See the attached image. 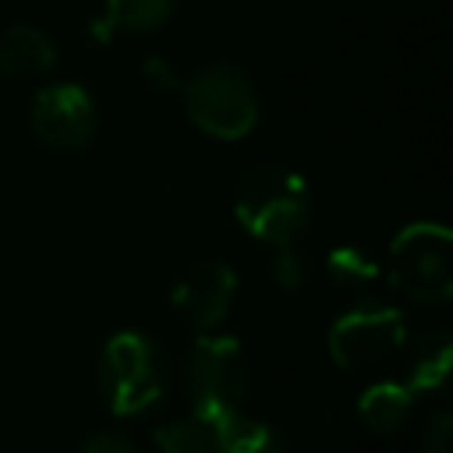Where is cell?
Segmentation results:
<instances>
[{
    "label": "cell",
    "mask_w": 453,
    "mask_h": 453,
    "mask_svg": "<svg viewBox=\"0 0 453 453\" xmlns=\"http://www.w3.org/2000/svg\"><path fill=\"white\" fill-rule=\"evenodd\" d=\"M237 223L265 244H294L311 219V191L290 166L265 163L241 177L234 195Z\"/></svg>",
    "instance_id": "obj_1"
},
{
    "label": "cell",
    "mask_w": 453,
    "mask_h": 453,
    "mask_svg": "<svg viewBox=\"0 0 453 453\" xmlns=\"http://www.w3.org/2000/svg\"><path fill=\"white\" fill-rule=\"evenodd\" d=\"M96 386L106 407L120 418L152 411L166 393V361L159 343L131 329L110 336L96 361Z\"/></svg>",
    "instance_id": "obj_2"
},
{
    "label": "cell",
    "mask_w": 453,
    "mask_h": 453,
    "mask_svg": "<svg viewBox=\"0 0 453 453\" xmlns=\"http://www.w3.org/2000/svg\"><path fill=\"white\" fill-rule=\"evenodd\" d=\"M184 110L195 127L219 142L244 138L258 124V92L251 78L230 64H209L180 85Z\"/></svg>",
    "instance_id": "obj_3"
},
{
    "label": "cell",
    "mask_w": 453,
    "mask_h": 453,
    "mask_svg": "<svg viewBox=\"0 0 453 453\" xmlns=\"http://www.w3.org/2000/svg\"><path fill=\"white\" fill-rule=\"evenodd\" d=\"M389 283L414 301H446L453 290V241L439 223H411L393 237Z\"/></svg>",
    "instance_id": "obj_4"
},
{
    "label": "cell",
    "mask_w": 453,
    "mask_h": 453,
    "mask_svg": "<svg viewBox=\"0 0 453 453\" xmlns=\"http://www.w3.org/2000/svg\"><path fill=\"white\" fill-rule=\"evenodd\" d=\"M251 382V361L234 336H202L184 357V389L198 418L241 407Z\"/></svg>",
    "instance_id": "obj_5"
},
{
    "label": "cell",
    "mask_w": 453,
    "mask_h": 453,
    "mask_svg": "<svg viewBox=\"0 0 453 453\" xmlns=\"http://www.w3.org/2000/svg\"><path fill=\"white\" fill-rule=\"evenodd\" d=\"M407 340V322L393 304L357 301L329 329V354L347 372H368L393 357Z\"/></svg>",
    "instance_id": "obj_6"
},
{
    "label": "cell",
    "mask_w": 453,
    "mask_h": 453,
    "mask_svg": "<svg viewBox=\"0 0 453 453\" xmlns=\"http://www.w3.org/2000/svg\"><path fill=\"white\" fill-rule=\"evenodd\" d=\"M28 124L42 145L71 152V149H81L96 138L99 110H96V99L81 85L57 81V85L39 88V96L32 99Z\"/></svg>",
    "instance_id": "obj_7"
},
{
    "label": "cell",
    "mask_w": 453,
    "mask_h": 453,
    "mask_svg": "<svg viewBox=\"0 0 453 453\" xmlns=\"http://www.w3.org/2000/svg\"><path fill=\"white\" fill-rule=\"evenodd\" d=\"M237 297V273L226 262H198L191 265L170 290V304L177 308V315L198 329H212L219 326Z\"/></svg>",
    "instance_id": "obj_8"
},
{
    "label": "cell",
    "mask_w": 453,
    "mask_h": 453,
    "mask_svg": "<svg viewBox=\"0 0 453 453\" xmlns=\"http://www.w3.org/2000/svg\"><path fill=\"white\" fill-rule=\"evenodd\" d=\"M205 421L212 428L216 453H287L283 435L269 421L251 418L241 407L219 411V414H212Z\"/></svg>",
    "instance_id": "obj_9"
},
{
    "label": "cell",
    "mask_w": 453,
    "mask_h": 453,
    "mask_svg": "<svg viewBox=\"0 0 453 453\" xmlns=\"http://www.w3.org/2000/svg\"><path fill=\"white\" fill-rule=\"evenodd\" d=\"M411 411H414V393L403 382H393V379H382V382L368 386L357 396V418L375 435L400 432L411 421Z\"/></svg>",
    "instance_id": "obj_10"
},
{
    "label": "cell",
    "mask_w": 453,
    "mask_h": 453,
    "mask_svg": "<svg viewBox=\"0 0 453 453\" xmlns=\"http://www.w3.org/2000/svg\"><path fill=\"white\" fill-rule=\"evenodd\" d=\"M57 64V46L35 25H14L0 35V71L11 78L42 74Z\"/></svg>",
    "instance_id": "obj_11"
},
{
    "label": "cell",
    "mask_w": 453,
    "mask_h": 453,
    "mask_svg": "<svg viewBox=\"0 0 453 453\" xmlns=\"http://www.w3.org/2000/svg\"><path fill=\"white\" fill-rule=\"evenodd\" d=\"M177 0H106L103 18L92 25L99 39L113 32H156L170 14Z\"/></svg>",
    "instance_id": "obj_12"
},
{
    "label": "cell",
    "mask_w": 453,
    "mask_h": 453,
    "mask_svg": "<svg viewBox=\"0 0 453 453\" xmlns=\"http://www.w3.org/2000/svg\"><path fill=\"white\" fill-rule=\"evenodd\" d=\"M449 361H453V343H449V336H446V333H432V336L418 347L403 386H407L414 396H418V393H435V389H442V382H446V375H449Z\"/></svg>",
    "instance_id": "obj_13"
},
{
    "label": "cell",
    "mask_w": 453,
    "mask_h": 453,
    "mask_svg": "<svg viewBox=\"0 0 453 453\" xmlns=\"http://www.w3.org/2000/svg\"><path fill=\"white\" fill-rule=\"evenodd\" d=\"M156 446H159V453H216L212 428L198 414L156 428Z\"/></svg>",
    "instance_id": "obj_14"
},
{
    "label": "cell",
    "mask_w": 453,
    "mask_h": 453,
    "mask_svg": "<svg viewBox=\"0 0 453 453\" xmlns=\"http://www.w3.org/2000/svg\"><path fill=\"white\" fill-rule=\"evenodd\" d=\"M326 269H329V280L340 283L343 290H365V287H372L375 276H379V265H375L361 248H354V244L329 251Z\"/></svg>",
    "instance_id": "obj_15"
},
{
    "label": "cell",
    "mask_w": 453,
    "mask_h": 453,
    "mask_svg": "<svg viewBox=\"0 0 453 453\" xmlns=\"http://www.w3.org/2000/svg\"><path fill=\"white\" fill-rule=\"evenodd\" d=\"M269 276L283 290H301L308 283V262L294 244H276V255L269 262Z\"/></svg>",
    "instance_id": "obj_16"
},
{
    "label": "cell",
    "mask_w": 453,
    "mask_h": 453,
    "mask_svg": "<svg viewBox=\"0 0 453 453\" xmlns=\"http://www.w3.org/2000/svg\"><path fill=\"white\" fill-rule=\"evenodd\" d=\"M418 453H453V414L449 411H439L428 418Z\"/></svg>",
    "instance_id": "obj_17"
},
{
    "label": "cell",
    "mask_w": 453,
    "mask_h": 453,
    "mask_svg": "<svg viewBox=\"0 0 453 453\" xmlns=\"http://www.w3.org/2000/svg\"><path fill=\"white\" fill-rule=\"evenodd\" d=\"M81 453H138V446L124 432H96L92 439H85Z\"/></svg>",
    "instance_id": "obj_18"
},
{
    "label": "cell",
    "mask_w": 453,
    "mask_h": 453,
    "mask_svg": "<svg viewBox=\"0 0 453 453\" xmlns=\"http://www.w3.org/2000/svg\"><path fill=\"white\" fill-rule=\"evenodd\" d=\"M142 74H145V81H152V85L163 88V92L180 88V81H177V74H173V64H170L166 57H145V60H142Z\"/></svg>",
    "instance_id": "obj_19"
}]
</instances>
